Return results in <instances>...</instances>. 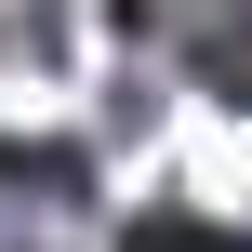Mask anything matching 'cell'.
<instances>
[{"label": "cell", "instance_id": "obj_1", "mask_svg": "<svg viewBox=\"0 0 252 252\" xmlns=\"http://www.w3.org/2000/svg\"><path fill=\"white\" fill-rule=\"evenodd\" d=\"M80 226H93L80 146H0V252H80Z\"/></svg>", "mask_w": 252, "mask_h": 252}, {"label": "cell", "instance_id": "obj_2", "mask_svg": "<svg viewBox=\"0 0 252 252\" xmlns=\"http://www.w3.org/2000/svg\"><path fill=\"white\" fill-rule=\"evenodd\" d=\"M120 27L159 40V53H186L226 106H252V0H120Z\"/></svg>", "mask_w": 252, "mask_h": 252}, {"label": "cell", "instance_id": "obj_3", "mask_svg": "<svg viewBox=\"0 0 252 252\" xmlns=\"http://www.w3.org/2000/svg\"><path fill=\"white\" fill-rule=\"evenodd\" d=\"M120 252H252L239 226H213V213H133V239Z\"/></svg>", "mask_w": 252, "mask_h": 252}]
</instances>
